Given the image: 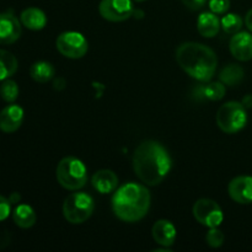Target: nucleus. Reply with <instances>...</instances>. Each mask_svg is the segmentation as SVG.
<instances>
[{
	"label": "nucleus",
	"mask_w": 252,
	"mask_h": 252,
	"mask_svg": "<svg viewBox=\"0 0 252 252\" xmlns=\"http://www.w3.org/2000/svg\"><path fill=\"white\" fill-rule=\"evenodd\" d=\"M133 170L147 186H157L164 181L172 166L169 152L157 140L140 143L133 154Z\"/></svg>",
	"instance_id": "f257e3e1"
},
{
	"label": "nucleus",
	"mask_w": 252,
	"mask_h": 252,
	"mask_svg": "<svg viewBox=\"0 0 252 252\" xmlns=\"http://www.w3.org/2000/svg\"><path fill=\"white\" fill-rule=\"evenodd\" d=\"M149 189L135 182H129L115 191L112 197V211L120 220L135 223L144 218L150 208Z\"/></svg>",
	"instance_id": "f03ea898"
},
{
	"label": "nucleus",
	"mask_w": 252,
	"mask_h": 252,
	"mask_svg": "<svg viewBox=\"0 0 252 252\" xmlns=\"http://www.w3.org/2000/svg\"><path fill=\"white\" fill-rule=\"evenodd\" d=\"M176 61L191 78L207 83L214 76L218 58L213 49L197 42H186L176 49Z\"/></svg>",
	"instance_id": "7ed1b4c3"
},
{
	"label": "nucleus",
	"mask_w": 252,
	"mask_h": 252,
	"mask_svg": "<svg viewBox=\"0 0 252 252\" xmlns=\"http://www.w3.org/2000/svg\"><path fill=\"white\" fill-rule=\"evenodd\" d=\"M56 175L59 185L69 191L83 189L88 181V170L85 164L74 157L62 159L57 166Z\"/></svg>",
	"instance_id": "20e7f679"
},
{
	"label": "nucleus",
	"mask_w": 252,
	"mask_h": 252,
	"mask_svg": "<svg viewBox=\"0 0 252 252\" xmlns=\"http://www.w3.org/2000/svg\"><path fill=\"white\" fill-rule=\"evenodd\" d=\"M95 211V201L85 192L69 194L63 203V216L70 224H81L88 220Z\"/></svg>",
	"instance_id": "39448f33"
},
{
	"label": "nucleus",
	"mask_w": 252,
	"mask_h": 252,
	"mask_svg": "<svg viewBox=\"0 0 252 252\" xmlns=\"http://www.w3.org/2000/svg\"><path fill=\"white\" fill-rule=\"evenodd\" d=\"M248 123V112L241 102L230 101L221 106L217 112V125L228 134L240 132Z\"/></svg>",
	"instance_id": "423d86ee"
},
{
	"label": "nucleus",
	"mask_w": 252,
	"mask_h": 252,
	"mask_svg": "<svg viewBox=\"0 0 252 252\" xmlns=\"http://www.w3.org/2000/svg\"><path fill=\"white\" fill-rule=\"evenodd\" d=\"M56 46L62 56L70 59L83 58L89 49V43L85 37L75 31L63 32L59 34Z\"/></svg>",
	"instance_id": "0eeeda50"
},
{
	"label": "nucleus",
	"mask_w": 252,
	"mask_h": 252,
	"mask_svg": "<svg viewBox=\"0 0 252 252\" xmlns=\"http://www.w3.org/2000/svg\"><path fill=\"white\" fill-rule=\"evenodd\" d=\"M194 219L207 228H218L224 219L223 211L216 201L201 198L193 204L192 209Z\"/></svg>",
	"instance_id": "6e6552de"
},
{
	"label": "nucleus",
	"mask_w": 252,
	"mask_h": 252,
	"mask_svg": "<svg viewBox=\"0 0 252 252\" xmlns=\"http://www.w3.org/2000/svg\"><path fill=\"white\" fill-rule=\"evenodd\" d=\"M98 11L101 16L107 21H126L133 14L132 0H101Z\"/></svg>",
	"instance_id": "1a4fd4ad"
},
{
	"label": "nucleus",
	"mask_w": 252,
	"mask_h": 252,
	"mask_svg": "<svg viewBox=\"0 0 252 252\" xmlns=\"http://www.w3.org/2000/svg\"><path fill=\"white\" fill-rule=\"evenodd\" d=\"M21 21L11 11L0 12V44H11L21 36Z\"/></svg>",
	"instance_id": "9d476101"
},
{
	"label": "nucleus",
	"mask_w": 252,
	"mask_h": 252,
	"mask_svg": "<svg viewBox=\"0 0 252 252\" xmlns=\"http://www.w3.org/2000/svg\"><path fill=\"white\" fill-rule=\"evenodd\" d=\"M230 198L239 204L252 203V177L238 176L228 186Z\"/></svg>",
	"instance_id": "9b49d317"
},
{
	"label": "nucleus",
	"mask_w": 252,
	"mask_h": 252,
	"mask_svg": "<svg viewBox=\"0 0 252 252\" xmlns=\"http://www.w3.org/2000/svg\"><path fill=\"white\" fill-rule=\"evenodd\" d=\"M230 53L240 62H249L252 59V34L250 32H238L234 34L229 43Z\"/></svg>",
	"instance_id": "f8f14e48"
},
{
	"label": "nucleus",
	"mask_w": 252,
	"mask_h": 252,
	"mask_svg": "<svg viewBox=\"0 0 252 252\" xmlns=\"http://www.w3.org/2000/svg\"><path fill=\"white\" fill-rule=\"evenodd\" d=\"M24 121V110L19 105H9L0 111V130L14 133L21 127Z\"/></svg>",
	"instance_id": "ddd939ff"
},
{
	"label": "nucleus",
	"mask_w": 252,
	"mask_h": 252,
	"mask_svg": "<svg viewBox=\"0 0 252 252\" xmlns=\"http://www.w3.org/2000/svg\"><path fill=\"white\" fill-rule=\"evenodd\" d=\"M176 228L174 224L166 219H160L153 225L152 235L155 243L162 248H171L176 240Z\"/></svg>",
	"instance_id": "4468645a"
},
{
	"label": "nucleus",
	"mask_w": 252,
	"mask_h": 252,
	"mask_svg": "<svg viewBox=\"0 0 252 252\" xmlns=\"http://www.w3.org/2000/svg\"><path fill=\"white\" fill-rule=\"evenodd\" d=\"M94 189L101 194L112 193L118 187V177L113 171L107 169L98 170L91 179Z\"/></svg>",
	"instance_id": "2eb2a0df"
},
{
	"label": "nucleus",
	"mask_w": 252,
	"mask_h": 252,
	"mask_svg": "<svg viewBox=\"0 0 252 252\" xmlns=\"http://www.w3.org/2000/svg\"><path fill=\"white\" fill-rule=\"evenodd\" d=\"M220 20L218 19L217 14L212 11L202 12L197 20V30L199 34L206 38H212L217 36L220 30Z\"/></svg>",
	"instance_id": "dca6fc26"
},
{
	"label": "nucleus",
	"mask_w": 252,
	"mask_h": 252,
	"mask_svg": "<svg viewBox=\"0 0 252 252\" xmlns=\"http://www.w3.org/2000/svg\"><path fill=\"white\" fill-rule=\"evenodd\" d=\"M20 21L26 29L39 31L47 25V16L38 7H27L20 15Z\"/></svg>",
	"instance_id": "f3484780"
},
{
	"label": "nucleus",
	"mask_w": 252,
	"mask_h": 252,
	"mask_svg": "<svg viewBox=\"0 0 252 252\" xmlns=\"http://www.w3.org/2000/svg\"><path fill=\"white\" fill-rule=\"evenodd\" d=\"M226 89L221 81H213L207 84H202L194 89V94H196L197 98L201 100H208V101H219L225 96Z\"/></svg>",
	"instance_id": "a211bd4d"
},
{
	"label": "nucleus",
	"mask_w": 252,
	"mask_h": 252,
	"mask_svg": "<svg viewBox=\"0 0 252 252\" xmlns=\"http://www.w3.org/2000/svg\"><path fill=\"white\" fill-rule=\"evenodd\" d=\"M15 224L21 229H29L36 224L37 217L33 208L29 204H19L12 213Z\"/></svg>",
	"instance_id": "6ab92c4d"
},
{
	"label": "nucleus",
	"mask_w": 252,
	"mask_h": 252,
	"mask_svg": "<svg viewBox=\"0 0 252 252\" xmlns=\"http://www.w3.org/2000/svg\"><path fill=\"white\" fill-rule=\"evenodd\" d=\"M244 76H245V71H244L243 66L238 65V64H229L221 69L220 74H219V81H221L224 85L235 86L243 81Z\"/></svg>",
	"instance_id": "aec40b11"
},
{
	"label": "nucleus",
	"mask_w": 252,
	"mask_h": 252,
	"mask_svg": "<svg viewBox=\"0 0 252 252\" xmlns=\"http://www.w3.org/2000/svg\"><path fill=\"white\" fill-rule=\"evenodd\" d=\"M19 68L16 57L9 51L0 49V81H4L14 75Z\"/></svg>",
	"instance_id": "412c9836"
},
{
	"label": "nucleus",
	"mask_w": 252,
	"mask_h": 252,
	"mask_svg": "<svg viewBox=\"0 0 252 252\" xmlns=\"http://www.w3.org/2000/svg\"><path fill=\"white\" fill-rule=\"evenodd\" d=\"M54 66L52 65L48 62H36V63L32 64L31 69H30V75L37 83H48L52 78L54 76Z\"/></svg>",
	"instance_id": "4be33fe9"
},
{
	"label": "nucleus",
	"mask_w": 252,
	"mask_h": 252,
	"mask_svg": "<svg viewBox=\"0 0 252 252\" xmlns=\"http://www.w3.org/2000/svg\"><path fill=\"white\" fill-rule=\"evenodd\" d=\"M244 21L238 14H225L220 20V26L223 31L228 34H235L240 32Z\"/></svg>",
	"instance_id": "5701e85b"
},
{
	"label": "nucleus",
	"mask_w": 252,
	"mask_h": 252,
	"mask_svg": "<svg viewBox=\"0 0 252 252\" xmlns=\"http://www.w3.org/2000/svg\"><path fill=\"white\" fill-rule=\"evenodd\" d=\"M0 96L6 102H15L16 98L19 97V86H17V84L14 80H10V79L2 81V84L0 85Z\"/></svg>",
	"instance_id": "b1692460"
},
{
	"label": "nucleus",
	"mask_w": 252,
	"mask_h": 252,
	"mask_svg": "<svg viewBox=\"0 0 252 252\" xmlns=\"http://www.w3.org/2000/svg\"><path fill=\"white\" fill-rule=\"evenodd\" d=\"M224 239H225V236H224L223 231L219 230L218 228H211L206 235L207 244L214 249L220 248L224 244Z\"/></svg>",
	"instance_id": "393cba45"
},
{
	"label": "nucleus",
	"mask_w": 252,
	"mask_h": 252,
	"mask_svg": "<svg viewBox=\"0 0 252 252\" xmlns=\"http://www.w3.org/2000/svg\"><path fill=\"white\" fill-rule=\"evenodd\" d=\"M209 9L217 15H223L230 9V0H209Z\"/></svg>",
	"instance_id": "a878e982"
},
{
	"label": "nucleus",
	"mask_w": 252,
	"mask_h": 252,
	"mask_svg": "<svg viewBox=\"0 0 252 252\" xmlns=\"http://www.w3.org/2000/svg\"><path fill=\"white\" fill-rule=\"evenodd\" d=\"M10 212H11V203L9 198L0 196V221L5 220L10 216Z\"/></svg>",
	"instance_id": "bb28decb"
},
{
	"label": "nucleus",
	"mask_w": 252,
	"mask_h": 252,
	"mask_svg": "<svg viewBox=\"0 0 252 252\" xmlns=\"http://www.w3.org/2000/svg\"><path fill=\"white\" fill-rule=\"evenodd\" d=\"M184 5L186 7H189V10H193V11H197V10H201L202 7L206 5L207 0H182Z\"/></svg>",
	"instance_id": "cd10ccee"
},
{
	"label": "nucleus",
	"mask_w": 252,
	"mask_h": 252,
	"mask_svg": "<svg viewBox=\"0 0 252 252\" xmlns=\"http://www.w3.org/2000/svg\"><path fill=\"white\" fill-rule=\"evenodd\" d=\"M241 103L244 105V107L248 110V108H252V95L251 94H249V95H246L245 97L243 98V101H241Z\"/></svg>",
	"instance_id": "c85d7f7f"
},
{
	"label": "nucleus",
	"mask_w": 252,
	"mask_h": 252,
	"mask_svg": "<svg viewBox=\"0 0 252 252\" xmlns=\"http://www.w3.org/2000/svg\"><path fill=\"white\" fill-rule=\"evenodd\" d=\"M245 25L249 30L252 32V9L249 10V12L245 16Z\"/></svg>",
	"instance_id": "c756f323"
},
{
	"label": "nucleus",
	"mask_w": 252,
	"mask_h": 252,
	"mask_svg": "<svg viewBox=\"0 0 252 252\" xmlns=\"http://www.w3.org/2000/svg\"><path fill=\"white\" fill-rule=\"evenodd\" d=\"M9 201H10V203H11V204L19 203V201H20V194L15 192V193L11 194V197H10V198H9Z\"/></svg>",
	"instance_id": "7c9ffc66"
},
{
	"label": "nucleus",
	"mask_w": 252,
	"mask_h": 252,
	"mask_svg": "<svg viewBox=\"0 0 252 252\" xmlns=\"http://www.w3.org/2000/svg\"><path fill=\"white\" fill-rule=\"evenodd\" d=\"M134 1H137V2H143V1H145V0H134Z\"/></svg>",
	"instance_id": "2f4dec72"
}]
</instances>
